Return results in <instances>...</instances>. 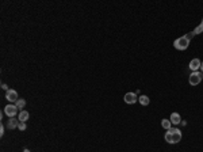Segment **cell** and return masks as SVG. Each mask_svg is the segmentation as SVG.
Wrapping results in <instances>:
<instances>
[{
  "label": "cell",
  "instance_id": "7",
  "mask_svg": "<svg viewBox=\"0 0 203 152\" xmlns=\"http://www.w3.org/2000/svg\"><path fill=\"white\" fill-rule=\"evenodd\" d=\"M200 64H202V61H200L199 59H194V60L190 61V65H188V67H190V69H191L192 72H196L200 68Z\"/></svg>",
  "mask_w": 203,
  "mask_h": 152
},
{
  "label": "cell",
  "instance_id": "17",
  "mask_svg": "<svg viewBox=\"0 0 203 152\" xmlns=\"http://www.w3.org/2000/svg\"><path fill=\"white\" fill-rule=\"evenodd\" d=\"M1 88L6 90V91H8V86H7V84H4V83H3V84H1Z\"/></svg>",
  "mask_w": 203,
  "mask_h": 152
},
{
  "label": "cell",
  "instance_id": "10",
  "mask_svg": "<svg viewBox=\"0 0 203 152\" xmlns=\"http://www.w3.org/2000/svg\"><path fill=\"white\" fill-rule=\"evenodd\" d=\"M18 125H19V120H15V118H11V120H8V129H15V128H18Z\"/></svg>",
  "mask_w": 203,
  "mask_h": 152
},
{
  "label": "cell",
  "instance_id": "8",
  "mask_svg": "<svg viewBox=\"0 0 203 152\" xmlns=\"http://www.w3.org/2000/svg\"><path fill=\"white\" fill-rule=\"evenodd\" d=\"M30 118V114H28V111H26V110H22L21 113H19V122H26V121Z\"/></svg>",
  "mask_w": 203,
  "mask_h": 152
},
{
  "label": "cell",
  "instance_id": "13",
  "mask_svg": "<svg viewBox=\"0 0 203 152\" xmlns=\"http://www.w3.org/2000/svg\"><path fill=\"white\" fill-rule=\"evenodd\" d=\"M171 121L169 120H163L161 121V126L164 128V129H167V131H168V129H171Z\"/></svg>",
  "mask_w": 203,
  "mask_h": 152
},
{
  "label": "cell",
  "instance_id": "1",
  "mask_svg": "<svg viewBox=\"0 0 203 152\" xmlns=\"http://www.w3.org/2000/svg\"><path fill=\"white\" fill-rule=\"evenodd\" d=\"M164 137H165V141L169 143V144H177L182 140V132L179 131V129H176V128H171L165 133Z\"/></svg>",
  "mask_w": 203,
  "mask_h": 152
},
{
  "label": "cell",
  "instance_id": "14",
  "mask_svg": "<svg viewBox=\"0 0 203 152\" xmlns=\"http://www.w3.org/2000/svg\"><path fill=\"white\" fill-rule=\"evenodd\" d=\"M194 36H196V34H200V33H203V19H202V22H200V25L198 26V27L194 30Z\"/></svg>",
  "mask_w": 203,
  "mask_h": 152
},
{
  "label": "cell",
  "instance_id": "5",
  "mask_svg": "<svg viewBox=\"0 0 203 152\" xmlns=\"http://www.w3.org/2000/svg\"><path fill=\"white\" fill-rule=\"evenodd\" d=\"M123 99H125V102H126L127 105H133V103H136L137 101H138L136 92H127V94H125Z\"/></svg>",
  "mask_w": 203,
  "mask_h": 152
},
{
  "label": "cell",
  "instance_id": "15",
  "mask_svg": "<svg viewBox=\"0 0 203 152\" xmlns=\"http://www.w3.org/2000/svg\"><path fill=\"white\" fill-rule=\"evenodd\" d=\"M18 128H19V131H26V128H27V125H26V122H19Z\"/></svg>",
  "mask_w": 203,
  "mask_h": 152
},
{
  "label": "cell",
  "instance_id": "6",
  "mask_svg": "<svg viewBox=\"0 0 203 152\" xmlns=\"http://www.w3.org/2000/svg\"><path fill=\"white\" fill-rule=\"evenodd\" d=\"M6 99H7L8 102H16L19 96H18V92L15 90H8L6 91Z\"/></svg>",
  "mask_w": 203,
  "mask_h": 152
},
{
  "label": "cell",
  "instance_id": "4",
  "mask_svg": "<svg viewBox=\"0 0 203 152\" xmlns=\"http://www.w3.org/2000/svg\"><path fill=\"white\" fill-rule=\"evenodd\" d=\"M4 113L7 114L8 117H11V118H14L18 113V107L15 105H7V106L4 107Z\"/></svg>",
  "mask_w": 203,
  "mask_h": 152
},
{
  "label": "cell",
  "instance_id": "12",
  "mask_svg": "<svg viewBox=\"0 0 203 152\" xmlns=\"http://www.w3.org/2000/svg\"><path fill=\"white\" fill-rule=\"evenodd\" d=\"M15 106H16L18 109H23V107L26 106V101L25 99H22V98H19L16 102H15Z\"/></svg>",
  "mask_w": 203,
  "mask_h": 152
},
{
  "label": "cell",
  "instance_id": "16",
  "mask_svg": "<svg viewBox=\"0 0 203 152\" xmlns=\"http://www.w3.org/2000/svg\"><path fill=\"white\" fill-rule=\"evenodd\" d=\"M4 134V125H1V126H0V136H3Z\"/></svg>",
  "mask_w": 203,
  "mask_h": 152
},
{
  "label": "cell",
  "instance_id": "9",
  "mask_svg": "<svg viewBox=\"0 0 203 152\" xmlns=\"http://www.w3.org/2000/svg\"><path fill=\"white\" fill-rule=\"evenodd\" d=\"M180 120H182V118H180V114H179V113H172L171 118H169V121H171L173 125L180 124Z\"/></svg>",
  "mask_w": 203,
  "mask_h": 152
},
{
  "label": "cell",
  "instance_id": "18",
  "mask_svg": "<svg viewBox=\"0 0 203 152\" xmlns=\"http://www.w3.org/2000/svg\"><path fill=\"white\" fill-rule=\"evenodd\" d=\"M200 69H202V72H203V63L200 64Z\"/></svg>",
  "mask_w": 203,
  "mask_h": 152
},
{
  "label": "cell",
  "instance_id": "11",
  "mask_svg": "<svg viewBox=\"0 0 203 152\" xmlns=\"http://www.w3.org/2000/svg\"><path fill=\"white\" fill-rule=\"evenodd\" d=\"M138 101H140V103L142 106H146V105H149V102H150V99L148 98L146 95H141L140 98H138Z\"/></svg>",
  "mask_w": 203,
  "mask_h": 152
},
{
  "label": "cell",
  "instance_id": "3",
  "mask_svg": "<svg viewBox=\"0 0 203 152\" xmlns=\"http://www.w3.org/2000/svg\"><path fill=\"white\" fill-rule=\"evenodd\" d=\"M202 78H203V74H200V72H192V74L190 75V79H188V81H190V84L191 86H198L200 83V80H202Z\"/></svg>",
  "mask_w": 203,
  "mask_h": 152
},
{
  "label": "cell",
  "instance_id": "2",
  "mask_svg": "<svg viewBox=\"0 0 203 152\" xmlns=\"http://www.w3.org/2000/svg\"><path fill=\"white\" fill-rule=\"evenodd\" d=\"M194 37V33L191 31V33H188L187 36H183V37H180V38H177L173 42V46H175V49H177V50H186L187 48H188V45H190V39Z\"/></svg>",
  "mask_w": 203,
  "mask_h": 152
},
{
  "label": "cell",
  "instance_id": "19",
  "mask_svg": "<svg viewBox=\"0 0 203 152\" xmlns=\"http://www.w3.org/2000/svg\"><path fill=\"white\" fill-rule=\"evenodd\" d=\"M23 152H30V151H28V149H27V148H26V149H25V151H23Z\"/></svg>",
  "mask_w": 203,
  "mask_h": 152
}]
</instances>
